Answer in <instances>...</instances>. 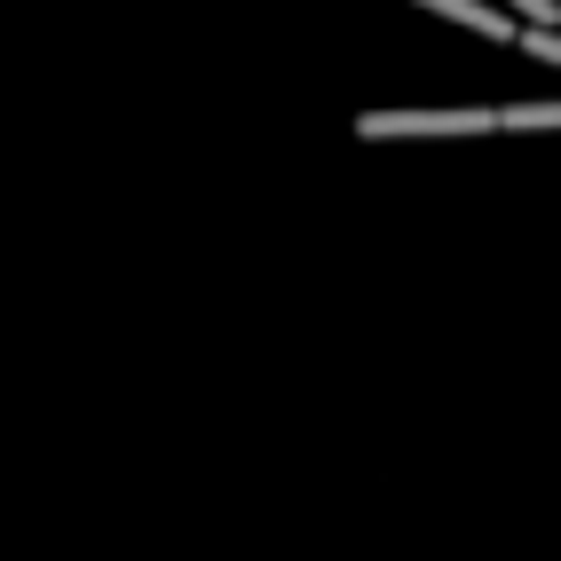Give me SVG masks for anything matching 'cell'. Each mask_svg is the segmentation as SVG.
Wrapping results in <instances>:
<instances>
[{
	"instance_id": "obj_1",
	"label": "cell",
	"mask_w": 561,
	"mask_h": 561,
	"mask_svg": "<svg viewBox=\"0 0 561 561\" xmlns=\"http://www.w3.org/2000/svg\"><path fill=\"white\" fill-rule=\"evenodd\" d=\"M364 142H459V135H499V103H420V111H364Z\"/></svg>"
},
{
	"instance_id": "obj_2",
	"label": "cell",
	"mask_w": 561,
	"mask_h": 561,
	"mask_svg": "<svg viewBox=\"0 0 561 561\" xmlns=\"http://www.w3.org/2000/svg\"><path fill=\"white\" fill-rule=\"evenodd\" d=\"M427 16H451V24H467L474 41H522V16L514 9H499V0H420Z\"/></svg>"
},
{
	"instance_id": "obj_3",
	"label": "cell",
	"mask_w": 561,
	"mask_h": 561,
	"mask_svg": "<svg viewBox=\"0 0 561 561\" xmlns=\"http://www.w3.org/2000/svg\"><path fill=\"white\" fill-rule=\"evenodd\" d=\"M538 127H561V95L553 103H499V135H538Z\"/></svg>"
},
{
	"instance_id": "obj_5",
	"label": "cell",
	"mask_w": 561,
	"mask_h": 561,
	"mask_svg": "<svg viewBox=\"0 0 561 561\" xmlns=\"http://www.w3.org/2000/svg\"><path fill=\"white\" fill-rule=\"evenodd\" d=\"M499 9H514L522 24H561V0H499Z\"/></svg>"
},
{
	"instance_id": "obj_4",
	"label": "cell",
	"mask_w": 561,
	"mask_h": 561,
	"mask_svg": "<svg viewBox=\"0 0 561 561\" xmlns=\"http://www.w3.org/2000/svg\"><path fill=\"white\" fill-rule=\"evenodd\" d=\"M522 48H530L538 64H553V71H561V24H522Z\"/></svg>"
}]
</instances>
